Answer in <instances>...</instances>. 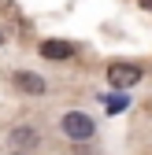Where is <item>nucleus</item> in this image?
I'll list each match as a JSON object with an SVG mask.
<instances>
[{
  "label": "nucleus",
  "instance_id": "1",
  "mask_svg": "<svg viewBox=\"0 0 152 155\" xmlns=\"http://www.w3.org/2000/svg\"><path fill=\"white\" fill-rule=\"evenodd\" d=\"M63 133H67L74 144H82V140L93 137V118L82 114V111H67V114H63Z\"/></svg>",
  "mask_w": 152,
  "mask_h": 155
},
{
  "label": "nucleus",
  "instance_id": "2",
  "mask_svg": "<svg viewBox=\"0 0 152 155\" xmlns=\"http://www.w3.org/2000/svg\"><path fill=\"white\" fill-rule=\"evenodd\" d=\"M137 78H141V67L137 63H111L108 67V81L115 85V89H130Z\"/></svg>",
  "mask_w": 152,
  "mask_h": 155
},
{
  "label": "nucleus",
  "instance_id": "3",
  "mask_svg": "<svg viewBox=\"0 0 152 155\" xmlns=\"http://www.w3.org/2000/svg\"><path fill=\"white\" fill-rule=\"evenodd\" d=\"M15 78V89L19 92H30V96H41L48 85H45V78L41 74H33V70H19V74H11Z\"/></svg>",
  "mask_w": 152,
  "mask_h": 155
},
{
  "label": "nucleus",
  "instance_id": "4",
  "mask_svg": "<svg viewBox=\"0 0 152 155\" xmlns=\"http://www.w3.org/2000/svg\"><path fill=\"white\" fill-rule=\"evenodd\" d=\"M8 140H11V144H15L19 151H30V148L37 144V129H33V126H15Z\"/></svg>",
  "mask_w": 152,
  "mask_h": 155
},
{
  "label": "nucleus",
  "instance_id": "5",
  "mask_svg": "<svg viewBox=\"0 0 152 155\" xmlns=\"http://www.w3.org/2000/svg\"><path fill=\"white\" fill-rule=\"evenodd\" d=\"M41 55H45V59H71V55H74V45H71V41H56V37H52V41L41 45Z\"/></svg>",
  "mask_w": 152,
  "mask_h": 155
},
{
  "label": "nucleus",
  "instance_id": "6",
  "mask_svg": "<svg viewBox=\"0 0 152 155\" xmlns=\"http://www.w3.org/2000/svg\"><path fill=\"white\" fill-rule=\"evenodd\" d=\"M108 111H111V114L126 111V96H111V100H108Z\"/></svg>",
  "mask_w": 152,
  "mask_h": 155
},
{
  "label": "nucleus",
  "instance_id": "7",
  "mask_svg": "<svg viewBox=\"0 0 152 155\" xmlns=\"http://www.w3.org/2000/svg\"><path fill=\"white\" fill-rule=\"evenodd\" d=\"M15 8V0H0V11H11Z\"/></svg>",
  "mask_w": 152,
  "mask_h": 155
},
{
  "label": "nucleus",
  "instance_id": "8",
  "mask_svg": "<svg viewBox=\"0 0 152 155\" xmlns=\"http://www.w3.org/2000/svg\"><path fill=\"white\" fill-rule=\"evenodd\" d=\"M137 4H141V8H148V11H152V0H137Z\"/></svg>",
  "mask_w": 152,
  "mask_h": 155
},
{
  "label": "nucleus",
  "instance_id": "9",
  "mask_svg": "<svg viewBox=\"0 0 152 155\" xmlns=\"http://www.w3.org/2000/svg\"><path fill=\"white\" fill-rule=\"evenodd\" d=\"M0 45H4V33H0Z\"/></svg>",
  "mask_w": 152,
  "mask_h": 155
},
{
  "label": "nucleus",
  "instance_id": "10",
  "mask_svg": "<svg viewBox=\"0 0 152 155\" xmlns=\"http://www.w3.org/2000/svg\"><path fill=\"white\" fill-rule=\"evenodd\" d=\"M15 155H22V151H15Z\"/></svg>",
  "mask_w": 152,
  "mask_h": 155
}]
</instances>
